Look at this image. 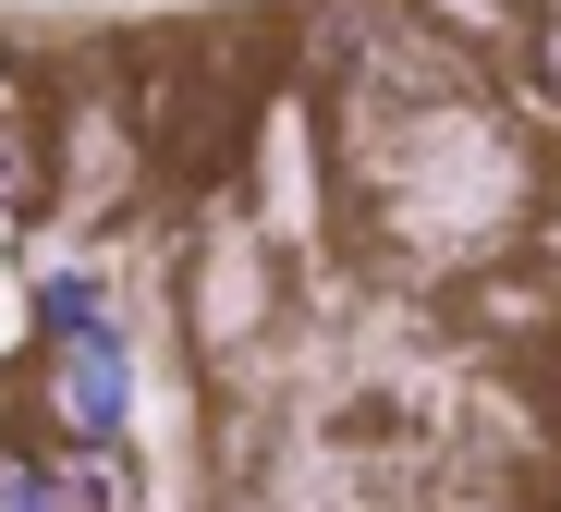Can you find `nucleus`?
I'll return each instance as SVG.
<instances>
[{
  "label": "nucleus",
  "instance_id": "423d86ee",
  "mask_svg": "<svg viewBox=\"0 0 561 512\" xmlns=\"http://www.w3.org/2000/svg\"><path fill=\"white\" fill-rule=\"evenodd\" d=\"M513 61H525V98L561 123V13H525V37H513Z\"/></svg>",
  "mask_w": 561,
  "mask_h": 512
},
{
  "label": "nucleus",
  "instance_id": "0eeeda50",
  "mask_svg": "<svg viewBox=\"0 0 561 512\" xmlns=\"http://www.w3.org/2000/svg\"><path fill=\"white\" fill-rule=\"evenodd\" d=\"M37 195H49V171H37V135H25V123H0V220H25Z\"/></svg>",
  "mask_w": 561,
  "mask_h": 512
},
{
  "label": "nucleus",
  "instance_id": "f03ea898",
  "mask_svg": "<svg viewBox=\"0 0 561 512\" xmlns=\"http://www.w3.org/2000/svg\"><path fill=\"white\" fill-rule=\"evenodd\" d=\"M25 416L61 440V452H135V416H147V366H135V330H85V342H49L37 378H25Z\"/></svg>",
  "mask_w": 561,
  "mask_h": 512
},
{
  "label": "nucleus",
  "instance_id": "6e6552de",
  "mask_svg": "<svg viewBox=\"0 0 561 512\" xmlns=\"http://www.w3.org/2000/svg\"><path fill=\"white\" fill-rule=\"evenodd\" d=\"M537 13H561V0H537Z\"/></svg>",
  "mask_w": 561,
  "mask_h": 512
},
{
  "label": "nucleus",
  "instance_id": "20e7f679",
  "mask_svg": "<svg viewBox=\"0 0 561 512\" xmlns=\"http://www.w3.org/2000/svg\"><path fill=\"white\" fill-rule=\"evenodd\" d=\"M0 512H73V464L37 416H0Z\"/></svg>",
  "mask_w": 561,
  "mask_h": 512
},
{
  "label": "nucleus",
  "instance_id": "f257e3e1",
  "mask_svg": "<svg viewBox=\"0 0 561 512\" xmlns=\"http://www.w3.org/2000/svg\"><path fill=\"white\" fill-rule=\"evenodd\" d=\"M354 183H379V220L427 269H463V257L489 269L513 244V220L537 208V159H525V135L489 111L477 86L463 98H415V111L379 98V147L354 159Z\"/></svg>",
  "mask_w": 561,
  "mask_h": 512
},
{
  "label": "nucleus",
  "instance_id": "39448f33",
  "mask_svg": "<svg viewBox=\"0 0 561 512\" xmlns=\"http://www.w3.org/2000/svg\"><path fill=\"white\" fill-rule=\"evenodd\" d=\"M256 305H268V257H256V244H220V257H208V330L232 342Z\"/></svg>",
  "mask_w": 561,
  "mask_h": 512
},
{
  "label": "nucleus",
  "instance_id": "7ed1b4c3",
  "mask_svg": "<svg viewBox=\"0 0 561 512\" xmlns=\"http://www.w3.org/2000/svg\"><path fill=\"white\" fill-rule=\"evenodd\" d=\"M85 330H111V269L99 257H49L25 281V342L49 354V342H85Z\"/></svg>",
  "mask_w": 561,
  "mask_h": 512
}]
</instances>
